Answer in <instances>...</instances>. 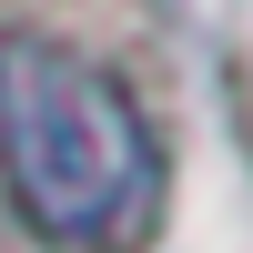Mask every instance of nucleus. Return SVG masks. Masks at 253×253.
Returning <instances> with one entry per match:
<instances>
[{
	"instance_id": "nucleus-1",
	"label": "nucleus",
	"mask_w": 253,
	"mask_h": 253,
	"mask_svg": "<svg viewBox=\"0 0 253 253\" xmlns=\"http://www.w3.org/2000/svg\"><path fill=\"white\" fill-rule=\"evenodd\" d=\"M0 172H10V203L31 233L91 243L142 203L152 132L101 61L61 51V41H10L0 51Z\"/></svg>"
}]
</instances>
